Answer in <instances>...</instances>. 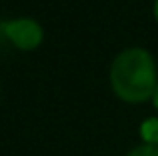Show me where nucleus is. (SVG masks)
<instances>
[{
  "label": "nucleus",
  "mask_w": 158,
  "mask_h": 156,
  "mask_svg": "<svg viewBox=\"0 0 158 156\" xmlns=\"http://www.w3.org/2000/svg\"><path fill=\"white\" fill-rule=\"evenodd\" d=\"M4 34L8 36L12 44L20 48V50H34L40 42H42V26L32 18H16L8 20L2 24Z\"/></svg>",
  "instance_id": "2"
},
{
  "label": "nucleus",
  "mask_w": 158,
  "mask_h": 156,
  "mask_svg": "<svg viewBox=\"0 0 158 156\" xmlns=\"http://www.w3.org/2000/svg\"><path fill=\"white\" fill-rule=\"evenodd\" d=\"M152 102H154V108H158V84H156L154 94H152Z\"/></svg>",
  "instance_id": "5"
},
{
  "label": "nucleus",
  "mask_w": 158,
  "mask_h": 156,
  "mask_svg": "<svg viewBox=\"0 0 158 156\" xmlns=\"http://www.w3.org/2000/svg\"><path fill=\"white\" fill-rule=\"evenodd\" d=\"M140 136H142L144 144L158 146V118H148L140 124Z\"/></svg>",
  "instance_id": "3"
},
{
  "label": "nucleus",
  "mask_w": 158,
  "mask_h": 156,
  "mask_svg": "<svg viewBox=\"0 0 158 156\" xmlns=\"http://www.w3.org/2000/svg\"><path fill=\"white\" fill-rule=\"evenodd\" d=\"M110 84L124 102L138 104L152 98L158 84L154 58L144 48H126L110 66Z\"/></svg>",
  "instance_id": "1"
},
{
  "label": "nucleus",
  "mask_w": 158,
  "mask_h": 156,
  "mask_svg": "<svg viewBox=\"0 0 158 156\" xmlns=\"http://www.w3.org/2000/svg\"><path fill=\"white\" fill-rule=\"evenodd\" d=\"M154 18L158 20V0H156V2H154Z\"/></svg>",
  "instance_id": "6"
},
{
  "label": "nucleus",
  "mask_w": 158,
  "mask_h": 156,
  "mask_svg": "<svg viewBox=\"0 0 158 156\" xmlns=\"http://www.w3.org/2000/svg\"><path fill=\"white\" fill-rule=\"evenodd\" d=\"M128 156H158V146H154V144L136 146L132 152H128Z\"/></svg>",
  "instance_id": "4"
}]
</instances>
